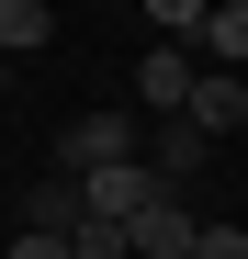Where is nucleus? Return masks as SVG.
<instances>
[{
	"label": "nucleus",
	"instance_id": "obj_13",
	"mask_svg": "<svg viewBox=\"0 0 248 259\" xmlns=\"http://www.w3.org/2000/svg\"><path fill=\"white\" fill-rule=\"evenodd\" d=\"M12 259H68V237H34V226H23V237H12Z\"/></svg>",
	"mask_w": 248,
	"mask_h": 259
},
{
	"label": "nucleus",
	"instance_id": "obj_8",
	"mask_svg": "<svg viewBox=\"0 0 248 259\" xmlns=\"http://www.w3.org/2000/svg\"><path fill=\"white\" fill-rule=\"evenodd\" d=\"M192 46L215 57V68H237V57H248V0H215V12H203V34H192Z\"/></svg>",
	"mask_w": 248,
	"mask_h": 259
},
{
	"label": "nucleus",
	"instance_id": "obj_4",
	"mask_svg": "<svg viewBox=\"0 0 248 259\" xmlns=\"http://www.w3.org/2000/svg\"><path fill=\"white\" fill-rule=\"evenodd\" d=\"M79 192H91V226H136V214L158 203V181H147V158H124V169H91Z\"/></svg>",
	"mask_w": 248,
	"mask_h": 259
},
{
	"label": "nucleus",
	"instance_id": "obj_12",
	"mask_svg": "<svg viewBox=\"0 0 248 259\" xmlns=\"http://www.w3.org/2000/svg\"><path fill=\"white\" fill-rule=\"evenodd\" d=\"M192 259H248V237H237V226H203V237H192Z\"/></svg>",
	"mask_w": 248,
	"mask_h": 259
},
{
	"label": "nucleus",
	"instance_id": "obj_11",
	"mask_svg": "<svg viewBox=\"0 0 248 259\" xmlns=\"http://www.w3.org/2000/svg\"><path fill=\"white\" fill-rule=\"evenodd\" d=\"M68 259H136V248H124V226H79V237H68Z\"/></svg>",
	"mask_w": 248,
	"mask_h": 259
},
{
	"label": "nucleus",
	"instance_id": "obj_1",
	"mask_svg": "<svg viewBox=\"0 0 248 259\" xmlns=\"http://www.w3.org/2000/svg\"><path fill=\"white\" fill-rule=\"evenodd\" d=\"M124 158H147V136H136L124 113H79L68 136H57V169H68V181H91V169H124Z\"/></svg>",
	"mask_w": 248,
	"mask_h": 259
},
{
	"label": "nucleus",
	"instance_id": "obj_2",
	"mask_svg": "<svg viewBox=\"0 0 248 259\" xmlns=\"http://www.w3.org/2000/svg\"><path fill=\"white\" fill-rule=\"evenodd\" d=\"M203 169H215V136H203V124H181V113H170V124H158V136H147V181H158V192H192Z\"/></svg>",
	"mask_w": 248,
	"mask_h": 259
},
{
	"label": "nucleus",
	"instance_id": "obj_6",
	"mask_svg": "<svg viewBox=\"0 0 248 259\" xmlns=\"http://www.w3.org/2000/svg\"><path fill=\"white\" fill-rule=\"evenodd\" d=\"M23 226H34V237H79V226H91V192H79L68 169H46V181L23 192Z\"/></svg>",
	"mask_w": 248,
	"mask_h": 259
},
{
	"label": "nucleus",
	"instance_id": "obj_9",
	"mask_svg": "<svg viewBox=\"0 0 248 259\" xmlns=\"http://www.w3.org/2000/svg\"><path fill=\"white\" fill-rule=\"evenodd\" d=\"M46 34H57V12H46V0H0V57H34Z\"/></svg>",
	"mask_w": 248,
	"mask_h": 259
},
{
	"label": "nucleus",
	"instance_id": "obj_5",
	"mask_svg": "<svg viewBox=\"0 0 248 259\" xmlns=\"http://www.w3.org/2000/svg\"><path fill=\"white\" fill-rule=\"evenodd\" d=\"M192 237H203V226H192V203H181V192H158L136 226H124V248H136V259H192Z\"/></svg>",
	"mask_w": 248,
	"mask_h": 259
},
{
	"label": "nucleus",
	"instance_id": "obj_14",
	"mask_svg": "<svg viewBox=\"0 0 248 259\" xmlns=\"http://www.w3.org/2000/svg\"><path fill=\"white\" fill-rule=\"evenodd\" d=\"M0 91H12V57H0Z\"/></svg>",
	"mask_w": 248,
	"mask_h": 259
},
{
	"label": "nucleus",
	"instance_id": "obj_7",
	"mask_svg": "<svg viewBox=\"0 0 248 259\" xmlns=\"http://www.w3.org/2000/svg\"><path fill=\"white\" fill-rule=\"evenodd\" d=\"M181 124L237 136V124H248V79H237V68H203V79H192V102H181Z\"/></svg>",
	"mask_w": 248,
	"mask_h": 259
},
{
	"label": "nucleus",
	"instance_id": "obj_3",
	"mask_svg": "<svg viewBox=\"0 0 248 259\" xmlns=\"http://www.w3.org/2000/svg\"><path fill=\"white\" fill-rule=\"evenodd\" d=\"M192 79H203V46H147V57H136V102L170 124V113L192 102Z\"/></svg>",
	"mask_w": 248,
	"mask_h": 259
},
{
	"label": "nucleus",
	"instance_id": "obj_10",
	"mask_svg": "<svg viewBox=\"0 0 248 259\" xmlns=\"http://www.w3.org/2000/svg\"><path fill=\"white\" fill-rule=\"evenodd\" d=\"M203 12H215V0H147V23H158V46H192V34H203Z\"/></svg>",
	"mask_w": 248,
	"mask_h": 259
}]
</instances>
